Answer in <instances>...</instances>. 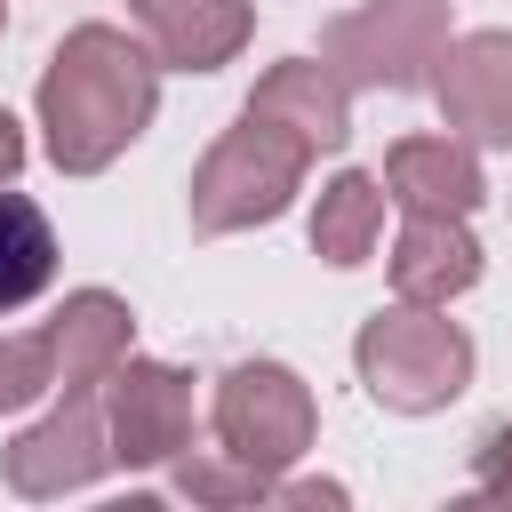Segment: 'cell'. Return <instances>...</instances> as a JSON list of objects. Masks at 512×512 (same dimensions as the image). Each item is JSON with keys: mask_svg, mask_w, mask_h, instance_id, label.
Returning a JSON list of instances; mask_svg holds the SVG:
<instances>
[{"mask_svg": "<svg viewBox=\"0 0 512 512\" xmlns=\"http://www.w3.org/2000/svg\"><path fill=\"white\" fill-rule=\"evenodd\" d=\"M160 112V56L120 24H72L40 72V144L64 176L112 168Z\"/></svg>", "mask_w": 512, "mask_h": 512, "instance_id": "cell-1", "label": "cell"}, {"mask_svg": "<svg viewBox=\"0 0 512 512\" xmlns=\"http://www.w3.org/2000/svg\"><path fill=\"white\" fill-rule=\"evenodd\" d=\"M352 368L376 408L392 416H432L472 384V336L448 320V304H384L352 336Z\"/></svg>", "mask_w": 512, "mask_h": 512, "instance_id": "cell-2", "label": "cell"}, {"mask_svg": "<svg viewBox=\"0 0 512 512\" xmlns=\"http://www.w3.org/2000/svg\"><path fill=\"white\" fill-rule=\"evenodd\" d=\"M304 168H312V152H304L280 120L240 112V120L208 144V160L192 168V232H200V240H224V232L272 224V216L304 192Z\"/></svg>", "mask_w": 512, "mask_h": 512, "instance_id": "cell-3", "label": "cell"}, {"mask_svg": "<svg viewBox=\"0 0 512 512\" xmlns=\"http://www.w3.org/2000/svg\"><path fill=\"white\" fill-rule=\"evenodd\" d=\"M448 40H456L448 0H360V8H344V16L328 24L320 56H328L352 88H392V96H408V88H432V64H440Z\"/></svg>", "mask_w": 512, "mask_h": 512, "instance_id": "cell-4", "label": "cell"}, {"mask_svg": "<svg viewBox=\"0 0 512 512\" xmlns=\"http://www.w3.org/2000/svg\"><path fill=\"white\" fill-rule=\"evenodd\" d=\"M208 424H216V448H224V456H240V464H256V472L280 480V472L312 448L320 408H312V384H304L296 368H280V360H240V368H224Z\"/></svg>", "mask_w": 512, "mask_h": 512, "instance_id": "cell-5", "label": "cell"}, {"mask_svg": "<svg viewBox=\"0 0 512 512\" xmlns=\"http://www.w3.org/2000/svg\"><path fill=\"white\" fill-rule=\"evenodd\" d=\"M112 472V432H104V384L96 392H64L40 424H24L8 440V488L48 504V496H80Z\"/></svg>", "mask_w": 512, "mask_h": 512, "instance_id": "cell-6", "label": "cell"}, {"mask_svg": "<svg viewBox=\"0 0 512 512\" xmlns=\"http://www.w3.org/2000/svg\"><path fill=\"white\" fill-rule=\"evenodd\" d=\"M104 432H112V464H128V472L176 464L192 448V376L128 352L104 376Z\"/></svg>", "mask_w": 512, "mask_h": 512, "instance_id": "cell-7", "label": "cell"}, {"mask_svg": "<svg viewBox=\"0 0 512 512\" xmlns=\"http://www.w3.org/2000/svg\"><path fill=\"white\" fill-rule=\"evenodd\" d=\"M432 96L448 136L480 152H512V32H456L432 64Z\"/></svg>", "mask_w": 512, "mask_h": 512, "instance_id": "cell-8", "label": "cell"}, {"mask_svg": "<svg viewBox=\"0 0 512 512\" xmlns=\"http://www.w3.org/2000/svg\"><path fill=\"white\" fill-rule=\"evenodd\" d=\"M240 112L280 120V128L320 160V152H344V136H352V80H344L328 56H280V64L248 88Z\"/></svg>", "mask_w": 512, "mask_h": 512, "instance_id": "cell-9", "label": "cell"}, {"mask_svg": "<svg viewBox=\"0 0 512 512\" xmlns=\"http://www.w3.org/2000/svg\"><path fill=\"white\" fill-rule=\"evenodd\" d=\"M144 48L160 56V72H216L248 48L256 8L248 0H128Z\"/></svg>", "mask_w": 512, "mask_h": 512, "instance_id": "cell-10", "label": "cell"}, {"mask_svg": "<svg viewBox=\"0 0 512 512\" xmlns=\"http://www.w3.org/2000/svg\"><path fill=\"white\" fill-rule=\"evenodd\" d=\"M384 192L408 216H472L488 200L480 144H464V136H400L384 152Z\"/></svg>", "mask_w": 512, "mask_h": 512, "instance_id": "cell-11", "label": "cell"}, {"mask_svg": "<svg viewBox=\"0 0 512 512\" xmlns=\"http://www.w3.org/2000/svg\"><path fill=\"white\" fill-rule=\"evenodd\" d=\"M48 336H56V392H96L136 352V312L112 288H72Z\"/></svg>", "mask_w": 512, "mask_h": 512, "instance_id": "cell-12", "label": "cell"}, {"mask_svg": "<svg viewBox=\"0 0 512 512\" xmlns=\"http://www.w3.org/2000/svg\"><path fill=\"white\" fill-rule=\"evenodd\" d=\"M480 280V240L464 216H408L392 240V296L408 304H448Z\"/></svg>", "mask_w": 512, "mask_h": 512, "instance_id": "cell-13", "label": "cell"}, {"mask_svg": "<svg viewBox=\"0 0 512 512\" xmlns=\"http://www.w3.org/2000/svg\"><path fill=\"white\" fill-rule=\"evenodd\" d=\"M384 200H392V192H384L368 168L328 176L320 200H312V256L336 264V272L368 264V256H376V232H384Z\"/></svg>", "mask_w": 512, "mask_h": 512, "instance_id": "cell-14", "label": "cell"}, {"mask_svg": "<svg viewBox=\"0 0 512 512\" xmlns=\"http://www.w3.org/2000/svg\"><path fill=\"white\" fill-rule=\"evenodd\" d=\"M48 280H56V224L40 216V200L0 184V312H24Z\"/></svg>", "mask_w": 512, "mask_h": 512, "instance_id": "cell-15", "label": "cell"}, {"mask_svg": "<svg viewBox=\"0 0 512 512\" xmlns=\"http://www.w3.org/2000/svg\"><path fill=\"white\" fill-rule=\"evenodd\" d=\"M176 496L184 504H280V480L216 448V456H184L176 464Z\"/></svg>", "mask_w": 512, "mask_h": 512, "instance_id": "cell-16", "label": "cell"}, {"mask_svg": "<svg viewBox=\"0 0 512 512\" xmlns=\"http://www.w3.org/2000/svg\"><path fill=\"white\" fill-rule=\"evenodd\" d=\"M56 392V336L48 328H24V336H0V416L8 408H32Z\"/></svg>", "mask_w": 512, "mask_h": 512, "instance_id": "cell-17", "label": "cell"}, {"mask_svg": "<svg viewBox=\"0 0 512 512\" xmlns=\"http://www.w3.org/2000/svg\"><path fill=\"white\" fill-rule=\"evenodd\" d=\"M472 504H512V424H488L472 448Z\"/></svg>", "mask_w": 512, "mask_h": 512, "instance_id": "cell-18", "label": "cell"}, {"mask_svg": "<svg viewBox=\"0 0 512 512\" xmlns=\"http://www.w3.org/2000/svg\"><path fill=\"white\" fill-rule=\"evenodd\" d=\"M16 168H24V128L16 112H0V184H16Z\"/></svg>", "mask_w": 512, "mask_h": 512, "instance_id": "cell-19", "label": "cell"}, {"mask_svg": "<svg viewBox=\"0 0 512 512\" xmlns=\"http://www.w3.org/2000/svg\"><path fill=\"white\" fill-rule=\"evenodd\" d=\"M0 32H8V0H0Z\"/></svg>", "mask_w": 512, "mask_h": 512, "instance_id": "cell-20", "label": "cell"}]
</instances>
